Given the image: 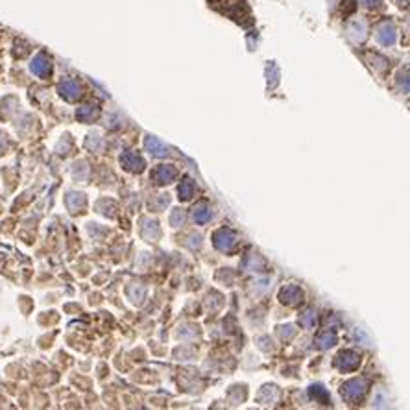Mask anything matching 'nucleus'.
<instances>
[{
  "mask_svg": "<svg viewBox=\"0 0 410 410\" xmlns=\"http://www.w3.org/2000/svg\"><path fill=\"white\" fill-rule=\"evenodd\" d=\"M368 390V383L364 379H353V381H347L346 385L342 386V396L349 401L360 399Z\"/></svg>",
  "mask_w": 410,
  "mask_h": 410,
  "instance_id": "obj_1",
  "label": "nucleus"
},
{
  "mask_svg": "<svg viewBox=\"0 0 410 410\" xmlns=\"http://www.w3.org/2000/svg\"><path fill=\"white\" fill-rule=\"evenodd\" d=\"M336 368H340L344 372H351L360 364V357L353 351H342L335 360Z\"/></svg>",
  "mask_w": 410,
  "mask_h": 410,
  "instance_id": "obj_2",
  "label": "nucleus"
},
{
  "mask_svg": "<svg viewBox=\"0 0 410 410\" xmlns=\"http://www.w3.org/2000/svg\"><path fill=\"white\" fill-rule=\"evenodd\" d=\"M235 242H237V237L229 229H220L215 233V246L222 252H229L235 246Z\"/></svg>",
  "mask_w": 410,
  "mask_h": 410,
  "instance_id": "obj_3",
  "label": "nucleus"
},
{
  "mask_svg": "<svg viewBox=\"0 0 410 410\" xmlns=\"http://www.w3.org/2000/svg\"><path fill=\"white\" fill-rule=\"evenodd\" d=\"M120 163L130 172H142V168H144V161H142V157L137 155L135 151H126V153L120 157Z\"/></svg>",
  "mask_w": 410,
  "mask_h": 410,
  "instance_id": "obj_4",
  "label": "nucleus"
},
{
  "mask_svg": "<svg viewBox=\"0 0 410 410\" xmlns=\"http://www.w3.org/2000/svg\"><path fill=\"white\" fill-rule=\"evenodd\" d=\"M176 176H177L176 168H174V166H166V164H161V166H157L155 170L151 172V177H153V181L157 185L170 183Z\"/></svg>",
  "mask_w": 410,
  "mask_h": 410,
  "instance_id": "obj_5",
  "label": "nucleus"
},
{
  "mask_svg": "<svg viewBox=\"0 0 410 410\" xmlns=\"http://www.w3.org/2000/svg\"><path fill=\"white\" fill-rule=\"evenodd\" d=\"M279 297H281V301L286 303V305H296L297 301H301V290H299V286H296V284H288V286H284L283 290H281V294H279Z\"/></svg>",
  "mask_w": 410,
  "mask_h": 410,
  "instance_id": "obj_6",
  "label": "nucleus"
},
{
  "mask_svg": "<svg viewBox=\"0 0 410 410\" xmlns=\"http://www.w3.org/2000/svg\"><path fill=\"white\" fill-rule=\"evenodd\" d=\"M377 39H379V43L385 44V46H388V44H394V41H396V28H394V24H390V22H385V24L379 26Z\"/></svg>",
  "mask_w": 410,
  "mask_h": 410,
  "instance_id": "obj_7",
  "label": "nucleus"
},
{
  "mask_svg": "<svg viewBox=\"0 0 410 410\" xmlns=\"http://www.w3.org/2000/svg\"><path fill=\"white\" fill-rule=\"evenodd\" d=\"M144 144H146V150H150V153L155 155V157H164V155L168 153V148H166L161 140L155 139V137H148Z\"/></svg>",
  "mask_w": 410,
  "mask_h": 410,
  "instance_id": "obj_8",
  "label": "nucleus"
},
{
  "mask_svg": "<svg viewBox=\"0 0 410 410\" xmlns=\"http://www.w3.org/2000/svg\"><path fill=\"white\" fill-rule=\"evenodd\" d=\"M59 93H61V96H65L67 100H76L82 91H80V85L76 82H65L59 85Z\"/></svg>",
  "mask_w": 410,
  "mask_h": 410,
  "instance_id": "obj_9",
  "label": "nucleus"
},
{
  "mask_svg": "<svg viewBox=\"0 0 410 410\" xmlns=\"http://www.w3.org/2000/svg\"><path fill=\"white\" fill-rule=\"evenodd\" d=\"M50 69H52L50 61H48V59H46L44 56H37L35 59H33L32 70L37 76H48V74H50Z\"/></svg>",
  "mask_w": 410,
  "mask_h": 410,
  "instance_id": "obj_10",
  "label": "nucleus"
},
{
  "mask_svg": "<svg viewBox=\"0 0 410 410\" xmlns=\"http://www.w3.org/2000/svg\"><path fill=\"white\" fill-rule=\"evenodd\" d=\"M194 220L198 224H205V222L211 220V209L205 203H200L198 207H194Z\"/></svg>",
  "mask_w": 410,
  "mask_h": 410,
  "instance_id": "obj_11",
  "label": "nucleus"
},
{
  "mask_svg": "<svg viewBox=\"0 0 410 410\" xmlns=\"http://www.w3.org/2000/svg\"><path fill=\"white\" fill-rule=\"evenodd\" d=\"M349 37L353 39V41H364V37H366V26H364V22H355V24H351V28H349Z\"/></svg>",
  "mask_w": 410,
  "mask_h": 410,
  "instance_id": "obj_12",
  "label": "nucleus"
},
{
  "mask_svg": "<svg viewBox=\"0 0 410 410\" xmlns=\"http://www.w3.org/2000/svg\"><path fill=\"white\" fill-rule=\"evenodd\" d=\"M192 194H194V183L187 177V179H183L181 185H179V198H181V200H189Z\"/></svg>",
  "mask_w": 410,
  "mask_h": 410,
  "instance_id": "obj_13",
  "label": "nucleus"
},
{
  "mask_svg": "<svg viewBox=\"0 0 410 410\" xmlns=\"http://www.w3.org/2000/svg\"><path fill=\"white\" fill-rule=\"evenodd\" d=\"M98 115V109L93 108V106H83V108L78 109V119L83 120V122H89V120H93Z\"/></svg>",
  "mask_w": 410,
  "mask_h": 410,
  "instance_id": "obj_14",
  "label": "nucleus"
},
{
  "mask_svg": "<svg viewBox=\"0 0 410 410\" xmlns=\"http://www.w3.org/2000/svg\"><path fill=\"white\" fill-rule=\"evenodd\" d=\"M318 346L320 347H331V346H335L336 344V335L335 333H323V335H320L318 336Z\"/></svg>",
  "mask_w": 410,
  "mask_h": 410,
  "instance_id": "obj_15",
  "label": "nucleus"
},
{
  "mask_svg": "<svg viewBox=\"0 0 410 410\" xmlns=\"http://www.w3.org/2000/svg\"><path fill=\"white\" fill-rule=\"evenodd\" d=\"M67 203H69V207L72 209V211H78L80 207L85 205V198H83L82 194H69Z\"/></svg>",
  "mask_w": 410,
  "mask_h": 410,
  "instance_id": "obj_16",
  "label": "nucleus"
},
{
  "mask_svg": "<svg viewBox=\"0 0 410 410\" xmlns=\"http://www.w3.org/2000/svg\"><path fill=\"white\" fill-rule=\"evenodd\" d=\"M299 323L301 325H305V327H314V323H316V314L312 312V310H309V312H305V314L299 318Z\"/></svg>",
  "mask_w": 410,
  "mask_h": 410,
  "instance_id": "obj_17",
  "label": "nucleus"
},
{
  "mask_svg": "<svg viewBox=\"0 0 410 410\" xmlns=\"http://www.w3.org/2000/svg\"><path fill=\"white\" fill-rule=\"evenodd\" d=\"M310 396H312V398H316V399H322L323 403H325V401L329 399L327 392L323 390L322 386H312V388H310Z\"/></svg>",
  "mask_w": 410,
  "mask_h": 410,
  "instance_id": "obj_18",
  "label": "nucleus"
},
{
  "mask_svg": "<svg viewBox=\"0 0 410 410\" xmlns=\"http://www.w3.org/2000/svg\"><path fill=\"white\" fill-rule=\"evenodd\" d=\"M170 222H172V226L177 227L179 224H181V222H183V213H181L179 209H176V211H174V215H172V220Z\"/></svg>",
  "mask_w": 410,
  "mask_h": 410,
  "instance_id": "obj_19",
  "label": "nucleus"
},
{
  "mask_svg": "<svg viewBox=\"0 0 410 410\" xmlns=\"http://www.w3.org/2000/svg\"><path fill=\"white\" fill-rule=\"evenodd\" d=\"M364 6H368V7H375V6H379L381 4V0H360Z\"/></svg>",
  "mask_w": 410,
  "mask_h": 410,
  "instance_id": "obj_20",
  "label": "nucleus"
},
{
  "mask_svg": "<svg viewBox=\"0 0 410 410\" xmlns=\"http://www.w3.org/2000/svg\"><path fill=\"white\" fill-rule=\"evenodd\" d=\"M284 329H286V331H281V335H283V336H292V335H294V327L286 325Z\"/></svg>",
  "mask_w": 410,
  "mask_h": 410,
  "instance_id": "obj_21",
  "label": "nucleus"
}]
</instances>
